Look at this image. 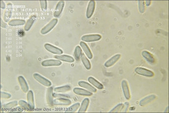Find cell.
Returning a JSON list of instances; mask_svg holds the SVG:
<instances>
[{"mask_svg": "<svg viewBox=\"0 0 169 113\" xmlns=\"http://www.w3.org/2000/svg\"><path fill=\"white\" fill-rule=\"evenodd\" d=\"M19 83L22 90L24 93H27L29 91V86L25 78L20 75L17 78Z\"/></svg>", "mask_w": 169, "mask_h": 113, "instance_id": "cell-15", "label": "cell"}, {"mask_svg": "<svg viewBox=\"0 0 169 113\" xmlns=\"http://www.w3.org/2000/svg\"><path fill=\"white\" fill-rule=\"evenodd\" d=\"M54 98H70V96L64 94H59L58 93H53Z\"/></svg>", "mask_w": 169, "mask_h": 113, "instance_id": "cell-35", "label": "cell"}, {"mask_svg": "<svg viewBox=\"0 0 169 113\" xmlns=\"http://www.w3.org/2000/svg\"><path fill=\"white\" fill-rule=\"evenodd\" d=\"M135 71L137 74L147 77H153L154 75V72L152 71L142 67H137Z\"/></svg>", "mask_w": 169, "mask_h": 113, "instance_id": "cell-4", "label": "cell"}, {"mask_svg": "<svg viewBox=\"0 0 169 113\" xmlns=\"http://www.w3.org/2000/svg\"><path fill=\"white\" fill-rule=\"evenodd\" d=\"M102 37L99 34H92L84 35L81 37V40L84 42H90L98 41L102 39Z\"/></svg>", "mask_w": 169, "mask_h": 113, "instance_id": "cell-2", "label": "cell"}, {"mask_svg": "<svg viewBox=\"0 0 169 113\" xmlns=\"http://www.w3.org/2000/svg\"><path fill=\"white\" fill-rule=\"evenodd\" d=\"M58 23V20L57 18H53L50 20V22L41 30V34L43 35H46L51 31L54 28Z\"/></svg>", "mask_w": 169, "mask_h": 113, "instance_id": "cell-1", "label": "cell"}, {"mask_svg": "<svg viewBox=\"0 0 169 113\" xmlns=\"http://www.w3.org/2000/svg\"><path fill=\"white\" fill-rule=\"evenodd\" d=\"M145 4L146 6H150L151 4V1H146L145 2Z\"/></svg>", "mask_w": 169, "mask_h": 113, "instance_id": "cell-39", "label": "cell"}, {"mask_svg": "<svg viewBox=\"0 0 169 113\" xmlns=\"http://www.w3.org/2000/svg\"><path fill=\"white\" fill-rule=\"evenodd\" d=\"M96 8V2L94 1H90L89 2L87 8L86 16L87 18L89 19L92 17L95 11Z\"/></svg>", "mask_w": 169, "mask_h": 113, "instance_id": "cell-10", "label": "cell"}, {"mask_svg": "<svg viewBox=\"0 0 169 113\" xmlns=\"http://www.w3.org/2000/svg\"><path fill=\"white\" fill-rule=\"evenodd\" d=\"M80 45L85 56L90 60H92L93 57V54L88 46L83 41H81L80 42Z\"/></svg>", "mask_w": 169, "mask_h": 113, "instance_id": "cell-13", "label": "cell"}, {"mask_svg": "<svg viewBox=\"0 0 169 113\" xmlns=\"http://www.w3.org/2000/svg\"><path fill=\"white\" fill-rule=\"evenodd\" d=\"M157 98L156 95H151L142 99L139 103V105L141 107L146 106L148 104H150L151 102L155 100Z\"/></svg>", "mask_w": 169, "mask_h": 113, "instance_id": "cell-14", "label": "cell"}, {"mask_svg": "<svg viewBox=\"0 0 169 113\" xmlns=\"http://www.w3.org/2000/svg\"><path fill=\"white\" fill-rule=\"evenodd\" d=\"M33 77L37 82H39L41 84L46 86V87H49L51 86L52 83L48 79L40 75L39 73H35L33 75Z\"/></svg>", "mask_w": 169, "mask_h": 113, "instance_id": "cell-3", "label": "cell"}, {"mask_svg": "<svg viewBox=\"0 0 169 113\" xmlns=\"http://www.w3.org/2000/svg\"><path fill=\"white\" fill-rule=\"evenodd\" d=\"M37 18V17L36 15H34L30 16L24 26V30L25 31H28L30 30Z\"/></svg>", "mask_w": 169, "mask_h": 113, "instance_id": "cell-18", "label": "cell"}, {"mask_svg": "<svg viewBox=\"0 0 169 113\" xmlns=\"http://www.w3.org/2000/svg\"><path fill=\"white\" fill-rule=\"evenodd\" d=\"M6 6L5 3L3 1H1V8L2 9H4L6 8Z\"/></svg>", "mask_w": 169, "mask_h": 113, "instance_id": "cell-37", "label": "cell"}, {"mask_svg": "<svg viewBox=\"0 0 169 113\" xmlns=\"http://www.w3.org/2000/svg\"><path fill=\"white\" fill-rule=\"evenodd\" d=\"M124 107V105L123 104H118L117 106L114 107L111 110L109 111L110 113H118L123 110Z\"/></svg>", "mask_w": 169, "mask_h": 113, "instance_id": "cell-32", "label": "cell"}, {"mask_svg": "<svg viewBox=\"0 0 169 113\" xmlns=\"http://www.w3.org/2000/svg\"><path fill=\"white\" fill-rule=\"evenodd\" d=\"M18 104L24 110L26 111H32L31 108L29 104L26 101L24 100H20L18 102Z\"/></svg>", "mask_w": 169, "mask_h": 113, "instance_id": "cell-31", "label": "cell"}, {"mask_svg": "<svg viewBox=\"0 0 169 113\" xmlns=\"http://www.w3.org/2000/svg\"><path fill=\"white\" fill-rule=\"evenodd\" d=\"M88 82L94 87H96L98 89L101 90L104 88L103 84L99 82L97 80L93 77L90 76L88 77Z\"/></svg>", "mask_w": 169, "mask_h": 113, "instance_id": "cell-25", "label": "cell"}, {"mask_svg": "<svg viewBox=\"0 0 169 113\" xmlns=\"http://www.w3.org/2000/svg\"><path fill=\"white\" fill-rule=\"evenodd\" d=\"M83 53V50L80 46H77L74 51V56L77 61H79L81 59V55Z\"/></svg>", "mask_w": 169, "mask_h": 113, "instance_id": "cell-30", "label": "cell"}, {"mask_svg": "<svg viewBox=\"0 0 169 113\" xmlns=\"http://www.w3.org/2000/svg\"><path fill=\"white\" fill-rule=\"evenodd\" d=\"M73 92L77 95L80 96L90 97L93 95V93L92 92L81 88H74L73 89Z\"/></svg>", "mask_w": 169, "mask_h": 113, "instance_id": "cell-16", "label": "cell"}, {"mask_svg": "<svg viewBox=\"0 0 169 113\" xmlns=\"http://www.w3.org/2000/svg\"><path fill=\"white\" fill-rule=\"evenodd\" d=\"M18 104V102L16 100L9 102V103H7V104H4L3 106H1V109L6 111L13 109V108H15V107L17 106Z\"/></svg>", "mask_w": 169, "mask_h": 113, "instance_id": "cell-26", "label": "cell"}, {"mask_svg": "<svg viewBox=\"0 0 169 113\" xmlns=\"http://www.w3.org/2000/svg\"><path fill=\"white\" fill-rule=\"evenodd\" d=\"M27 100L32 111H33L35 108V103L34 93L32 91L29 90L27 93Z\"/></svg>", "mask_w": 169, "mask_h": 113, "instance_id": "cell-20", "label": "cell"}, {"mask_svg": "<svg viewBox=\"0 0 169 113\" xmlns=\"http://www.w3.org/2000/svg\"><path fill=\"white\" fill-rule=\"evenodd\" d=\"M44 48L47 51L54 54L60 55L63 53V51L61 49L49 43L45 44Z\"/></svg>", "mask_w": 169, "mask_h": 113, "instance_id": "cell-5", "label": "cell"}, {"mask_svg": "<svg viewBox=\"0 0 169 113\" xmlns=\"http://www.w3.org/2000/svg\"><path fill=\"white\" fill-rule=\"evenodd\" d=\"M53 104L55 106H68L72 104V102L68 98H56L54 100Z\"/></svg>", "mask_w": 169, "mask_h": 113, "instance_id": "cell-11", "label": "cell"}, {"mask_svg": "<svg viewBox=\"0 0 169 113\" xmlns=\"http://www.w3.org/2000/svg\"><path fill=\"white\" fill-rule=\"evenodd\" d=\"M81 59L83 65L87 70H90L92 68V65L88 58L87 57L84 53H82L81 57Z\"/></svg>", "mask_w": 169, "mask_h": 113, "instance_id": "cell-27", "label": "cell"}, {"mask_svg": "<svg viewBox=\"0 0 169 113\" xmlns=\"http://www.w3.org/2000/svg\"><path fill=\"white\" fill-rule=\"evenodd\" d=\"M26 24V22L25 20L20 19L11 20L8 22V25L12 27L23 26Z\"/></svg>", "mask_w": 169, "mask_h": 113, "instance_id": "cell-23", "label": "cell"}, {"mask_svg": "<svg viewBox=\"0 0 169 113\" xmlns=\"http://www.w3.org/2000/svg\"><path fill=\"white\" fill-rule=\"evenodd\" d=\"M142 55L149 63L153 64L155 62V59L151 53L146 50H144L142 52Z\"/></svg>", "mask_w": 169, "mask_h": 113, "instance_id": "cell-21", "label": "cell"}, {"mask_svg": "<svg viewBox=\"0 0 169 113\" xmlns=\"http://www.w3.org/2000/svg\"><path fill=\"white\" fill-rule=\"evenodd\" d=\"M47 1H40V7L42 11H45L48 8V3Z\"/></svg>", "mask_w": 169, "mask_h": 113, "instance_id": "cell-34", "label": "cell"}, {"mask_svg": "<svg viewBox=\"0 0 169 113\" xmlns=\"http://www.w3.org/2000/svg\"><path fill=\"white\" fill-rule=\"evenodd\" d=\"M81 104L80 103H77L73 104L70 107L68 108L65 111L66 113H74L77 111V110L80 108Z\"/></svg>", "mask_w": 169, "mask_h": 113, "instance_id": "cell-29", "label": "cell"}, {"mask_svg": "<svg viewBox=\"0 0 169 113\" xmlns=\"http://www.w3.org/2000/svg\"><path fill=\"white\" fill-rule=\"evenodd\" d=\"M53 88L52 86L48 88L46 92V100L48 106L52 107L54 105Z\"/></svg>", "mask_w": 169, "mask_h": 113, "instance_id": "cell-8", "label": "cell"}, {"mask_svg": "<svg viewBox=\"0 0 169 113\" xmlns=\"http://www.w3.org/2000/svg\"><path fill=\"white\" fill-rule=\"evenodd\" d=\"M12 11H13V8H12V4L11 3H9L4 16V20L5 22H9V21L11 17Z\"/></svg>", "mask_w": 169, "mask_h": 113, "instance_id": "cell-22", "label": "cell"}, {"mask_svg": "<svg viewBox=\"0 0 169 113\" xmlns=\"http://www.w3.org/2000/svg\"><path fill=\"white\" fill-rule=\"evenodd\" d=\"M55 59L68 63H73L74 61V59L71 56L67 55H60L55 56Z\"/></svg>", "mask_w": 169, "mask_h": 113, "instance_id": "cell-19", "label": "cell"}, {"mask_svg": "<svg viewBox=\"0 0 169 113\" xmlns=\"http://www.w3.org/2000/svg\"><path fill=\"white\" fill-rule=\"evenodd\" d=\"M62 62L60 60H47L42 61L41 64L43 67H58L62 64Z\"/></svg>", "mask_w": 169, "mask_h": 113, "instance_id": "cell-7", "label": "cell"}, {"mask_svg": "<svg viewBox=\"0 0 169 113\" xmlns=\"http://www.w3.org/2000/svg\"><path fill=\"white\" fill-rule=\"evenodd\" d=\"M120 57H121V55L120 54L115 55L106 61L105 64V66L107 68L113 66L119 61Z\"/></svg>", "mask_w": 169, "mask_h": 113, "instance_id": "cell-12", "label": "cell"}, {"mask_svg": "<svg viewBox=\"0 0 169 113\" xmlns=\"http://www.w3.org/2000/svg\"><path fill=\"white\" fill-rule=\"evenodd\" d=\"M71 90V87L69 85H65L59 86L54 88L53 91L55 93H65L69 92Z\"/></svg>", "mask_w": 169, "mask_h": 113, "instance_id": "cell-28", "label": "cell"}, {"mask_svg": "<svg viewBox=\"0 0 169 113\" xmlns=\"http://www.w3.org/2000/svg\"><path fill=\"white\" fill-rule=\"evenodd\" d=\"M78 84L80 87L83 88L92 93H96L97 92V89L96 88L94 87L88 82L84 81H80Z\"/></svg>", "mask_w": 169, "mask_h": 113, "instance_id": "cell-17", "label": "cell"}, {"mask_svg": "<svg viewBox=\"0 0 169 113\" xmlns=\"http://www.w3.org/2000/svg\"><path fill=\"white\" fill-rule=\"evenodd\" d=\"M1 27L3 28H6L7 27V24L6 23L4 22L3 20L1 19Z\"/></svg>", "mask_w": 169, "mask_h": 113, "instance_id": "cell-38", "label": "cell"}, {"mask_svg": "<svg viewBox=\"0 0 169 113\" xmlns=\"http://www.w3.org/2000/svg\"><path fill=\"white\" fill-rule=\"evenodd\" d=\"M90 104V100L88 98H84L82 102L81 106L78 111V113H84L87 110Z\"/></svg>", "mask_w": 169, "mask_h": 113, "instance_id": "cell-24", "label": "cell"}, {"mask_svg": "<svg viewBox=\"0 0 169 113\" xmlns=\"http://www.w3.org/2000/svg\"><path fill=\"white\" fill-rule=\"evenodd\" d=\"M121 87L125 98L127 100H129L131 99L130 89L129 84L126 80H124L122 81Z\"/></svg>", "mask_w": 169, "mask_h": 113, "instance_id": "cell-6", "label": "cell"}, {"mask_svg": "<svg viewBox=\"0 0 169 113\" xmlns=\"http://www.w3.org/2000/svg\"><path fill=\"white\" fill-rule=\"evenodd\" d=\"M65 6V2L63 1H59L57 3L54 11L53 13V16L57 18L61 15Z\"/></svg>", "mask_w": 169, "mask_h": 113, "instance_id": "cell-9", "label": "cell"}, {"mask_svg": "<svg viewBox=\"0 0 169 113\" xmlns=\"http://www.w3.org/2000/svg\"><path fill=\"white\" fill-rule=\"evenodd\" d=\"M138 8L140 13H144L146 10L145 2L143 1H138Z\"/></svg>", "mask_w": 169, "mask_h": 113, "instance_id": "cell-33", "label": "cell"}, {"mask_svg": "<svg viewBox=\"0 0 169 113\" xmlns=\"http://www.w3.org/2000/svg\"><path fill=\"white\" fill-rule=\"evenodd\" d=\"M12 95L9 93H6V92H1V97L2 99H9L11 97Z\"/></svg>", "mask_w": 169, "mask_h": 113, "instance_id": "cell-36", "label": "cell"}]
</instances>
